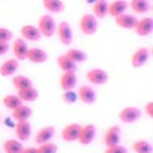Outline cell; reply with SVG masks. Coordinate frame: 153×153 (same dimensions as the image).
<instances>
[{
	"label": "cell",
	"instance_id": "cell-41",
	"mask_svg": "<svg viewBox=\"0 0 153 153\" xmlns=\"http://www.w3.org/2000/svg\"><path fill=\"white\" fill-rule=\"evenodd\" d=\"M151 55L153 56V47H152V50H151Z\"/></svg>",
	"mask_w": 153,
	"mask_h": 153
},
{
	"label": "cell",
	"instance_id": "cell-15",
	"mask_svg": "<svg viewBox=\"0 0 153 153\" xmlns=\"http://www.w3.org/2000/svg\"><path fill=\"white\" fill-rule=\"evenodd\" d=\"M137 22H138V19L136 18L134 15H130V13H126V12L117 16V18H114L116 26L121 27V28H125V30H134Z\"/></svg>",
	"mask_w": 153,
	"mask_h": 153
},
{
	"label": "cell",
	"instance_id": "cell-18",
	"mask_svg": "<svg viewBox=\"0 0 153 153\" xmlns=\"http://www.w3.org/2000/svg\"><path fill=\"white\" fill-rule=\"evenodd\" d=\"M19 69V61L16 58L5 59L0 65V75L1 76H13Z\"/></svg>",
	"mask_w": 153,
	"mask_h": 153
},
{
	"label": "cell",
	"instance_id": "cell-43",
	"mask_svg": "<svg viewBox=\"0 0 153 153\" xmlns=\"http://www.w3.org/2000/svg\"><path fill=\"white\" fill-rule=\"evenodd\" d=\"M148 1H153V0H148Z\"/></svg>",
	"mask_w": 153,
	"mask_h": 153
},
{
	"label": "cell",
	"instance_id": "cell-10",
	"mask_svg": "<svg viewBox=\"0 0 153 153\" xmlns=\"http://www.w3.org/2000/svg\"><path fill=\"white\" fill-rule=\"evenodd\" d=\"M121 141V129L117 125H111L106 129L105 134H103V143L106 146L117 145Z\"/></svg>",
	"mask_w": 153,
	"mask_h": 153
},
{
	"label": "cell",
	"instance_id": "cell-32",
	"mask_svg": "<svg viewBox=\"0 0 153 153\" xmlns=\"http://www.w3.org/2000/svg\"><path fill=\"white\" fill-rule=\"evenodd\" d=\"M58 152V146L55 145L54 143H45L40 144L38 146V153H56Z\"/></svg>",
	"mask_w": 153,
	"mask_h": 153
},
{
	"label": "cell",
	"instance_id": "cell-24",
	"mask_svg": "<svg viewBox=\"0 0 153 153\" xmlns=\"http://www.w3.org/2000/svg\"><path fill=\"white\" fill-rule=\"evenodd\" d=\"M16 94H18V97L22 100V102H34V101H36L38 97H39V93H38V90L35 89L34 86L28 87V89L19 90Z\"/></svg>",
	"mask_w": 153,
	"mask_h": 153
},
{
	"label": "cell",
	"instance_id": "cell-42",
	"mask_svg": "<svg viewBox=\"0 0 153 153\" xmlns=\"http://www.w3.org/2000/svg\"><path fill=\"white\" fill-rule=\"evenodd\" d=\"M151 10H152V11H153V4H152V5H151Z\"/></svg>",
	"mask_w": 153,
	"mask_h": 153
},
{
	"label": "cell",
	"instance_id": "cell-19",
	"mask_svg": "<svg viewBox=\"0 0 153 153\" xmlns=\"http://www.w3.org/2000/svg\"><path fill=\"white\" fill-rule=\"evenodd\" d=\"M27 59H28L31 63H45L46 61L48 59V55L45 50L39 47H30L28 48V53H27Z\"/></svg>",
	"mask_w": 153,
	"mask_h": 153
},
{
	"label": "cell",
	"instance_id": "cell-22",
	"mask_svg": "<svg viewBox=\"0 0 153 153\" xmlns=\"http://www.w3.org/2000/svg\"><path fill=\"white\" fill-rule=\"evenodd\" d=\"M108 8H109L108 0H95L91 4L93 15L97 19H103L105 16H108Z\"/></svg>",
	"mask_w": 153,
	"mask_h": 153
},
{
	"label": "cell",
	"instance_id": "cell-31",
	"mask_svg": "<svg viewBox=\"0 0 153 153\" xmlns=\"http://www.w3.org/2000/svg\"><path fill=\"white\" fill-rule=\"evenodd\" d=\"M132 149L134 153H153V146L146 140H136L132 144Z\"/></svg>",
	"mask_w": 153,
	"mask_h": 153
},
{
	"label": "cell",
	"instance_id": "cell-14",
	"mask_svg": "<svg viewBox=\"0 0 153 153\" xmlns=\"http://www.w3.org/2000/svg\"><path fill=\"white\" fill-rule=\"evenodd\" d=\"M20 34L26 42H38V40L42 38L39 28L36 26H32V24H26L20 28Z\"/></svg>",
	"mask_w": 153,
	"mask_h": 153
},
{
	"label": "cell",
	"instance_id": "cell-6",
	"mask_svg": "<svg viewBox=\"0 0 153 153\" xmlns=\"http://www.w3.org/2000/svg\"><path fill=\"white\" fill-rule=\"evenodd\" d=\"M81 128H82V125L76 124V122L66 125L61 132L62 140L66 141V143H75V141H78L79 133H81Z\"/></svg>",
	"mask_w": 153,
	"mask_h": 153
},
{
	"label": "cell",
	"instance_id": "cell-27",
	"mask_svg": "<svg viewBox=\"0 0 153 153\" xmlns=\"http://www.w3.org/2000/svg\"><path fill=\"white\" fill-rule=\"evenodd\" d=\"M129 7L134 13H146L151 10V3L148 0H130Z\"/></svg>",
	"mask_w": 153,
	"mask_h": 153
},
{
	"label": "cell",
	"instance_id": "cell-9",
	"mask_svg": "<svg viewBox=\"0 0 153 153\" xmlns=\"http://www.w3.org/2000/svg\"><path fill=\"white\" fill-rule=\"evenodd\" d=\"M76 94H78V100L81 101V102L86 103V105H93V103L95 102V100H97V93H95V90L93 89L91 86H87V85L79 86Z\"/></svg>",
	"mask_w": 153,
	"mask_h": 153
},
{
	"label": "cell",
	"instance_id": "cell-25",
	"mask_svg": "<svg viewBox=\"0 0 153 153\" xmlns=\"http://www.w3.org/2000/svg\"><path fill=\"white\" fill-rule=\"evenodd\" d=\"M42 4L51 13H62L65 11V3L62 0H43Z\"/></svg>",
	"mask_w": 153,
	"mask_h": 153
},
{
	"label": "cell",
	"instance_id": "cell-13",
	"mask_svg": "<svg viewBox=\"0 0 153 153\" xmlns=\"http://www.w3.org/2000/svg\"><path fill=\"white\" fill-rule=\"evenodd\" d=\"M28 45L23 38H16L12 43V51L13 55L18 61H26L27 59V53H28Z\"/></svg>",
	"mask_w": 153,
	"mask_h": 153
},
{
	"label": "cell",
	"instance_id": "cell-8",
	"mask_svg": "<svg viewBox=\"0 0 153 153\" xmlns=\"http://www.w3.org/2000/svg\"><path fill=\"white\" fill-rule=\"evenodd\" d=\"M149 56H151V50L146 47H141L133 53L132 58H130V63L134 69H140L148 62Z\"/></svg>",
	"mask_w": 153,
	"mask_h": 153
},
{
	"label": "cell",
	"instance_id": "cell-34",
	"mask_svg": "<svg viewBox=\"0 0 153 153\" xmlns=\"http://www.w3.org/2000/svg\"><path fill=\"white\" fill-rule=\"evenodd\" d=\"M11 39H12V31L5 27H0V42L10 43Z\"/></svg>",
	"mask_w": 153,
	"mask_h": 153
},
{
	"label": "cell",
	"instance_id": "cell-26",
	"mask_svg": "<svg viewBox=\"0 0 153 153\" xmlns=\"http://www.w3.org/2000/svg\"><path fill=\"white\" fill-rule=\"evenodd\" d=\"M56 63H58L59 69L62 70V73H67V71H76V63L71 61L69 56L59 55L58 59H56Z\"/></svg>",
	"mask_w": 153,
	"mask_h": 153
},
{
	"label": "cell",
	"instance_id": "cell-39",
	"mask_svg": "<svg viewBox=\"0 0 153 153\" xmlns=\"http://www.w3.org/2000/svg\"><path fill=\"white\" fill-rule=\"evenodd\" d=\"M4 122H5V125H8V126H11V128H15V124H13V122H11V118L10 117H7V118L4 120Z\"/></svg>",
	"mask_w": 153,
	"mask_h": 153
},
{
	"label": "cell",
	"instance_id": "cell-23",
	"mask_svg": "<svg viewBox=\"0 0 153 153\" xmlns=\"http://www.w3.org/2000/svg\"><path fill=\"white\" fill-rule=\"evenodd\" d=\"M23 149V144L18 138H8L3 143V151L5 153H22Z\"/></svg>",
	"mask_w": 153,
	"mask_h": 153
},
{
	"label": "cell",
	"instance_id": "cell-44",
	"mask_svg": "<svg viewBox=\"0 0 153 153\" xmlns=\"http://www.w3.org/2000/svg\"><path fill=\"white\" fill-rule=\"evenodd\" d=\"M0 121H1V118H0Z\"/></svg>",
	"mask_w": 153,
	"mask_h": 153
},
{
	"label": "cell",
	"instance_id": "cell-2",
	"mask_svg": "<svg viewBox=\"0 0 153 153\" xmlns=\"http://www.w3.org/2000/svg\"><path fill=\"white\" fill-rule=\"evenodd\" d=\"M79 30L82 31V34L87 35H94L98 30V19L95 18L93 13H85L79 19Z\"/></svg>",
	"mask_w": 153,
	"mask_h": 153
},
{
	"label": "cell",
	"instance_id": "cell-37",
	"mask_svg": "<svg viewBox=\"0 0 153 153\" xmlns=\"http://www.w3.org/2000/svg\"><path fill=\"white\" fill-rule=\"evenodd\" d=\"M10 50V45L5 42H0V56L7 54V51Z\"/></svg>",
	"mask_w": 153,
	"mask_h": 153
},
{
	"label": "cell",
	"instance_id": "cell-33",
	"mask_svg": "<svg viewBox=\"0 0 153 153\" xmlns=\"http://www.w3.org/2000/svg\"><path fill=\"white\" fill-rule=\"evenodd\" d=\"M62 100L66 103H74L78 100V94H76V91H74V90H67V91H63Z\"/></svg>",
	"mask_w": 153,
	"mask_h": 153
},
{
	"label": "cell",
	"instance_id": "cell-17",
	"mask_svg": "<svg viewBox=\"0 0 153 153\" xmlns=\"http://www.w3.org/2000/svg\"><path fill=\"white\" fill-rule=\"evenodd\" d=\"M128 8H129V3L126 0H114L109 4L108 15L111 16V18H117V16L126 12Z\"/></svg>",
	"mask_w": 153,
	"mask_h": 153
},
{
	"label": "cell",
	"instance_id": "cell-4",
	"mask_svg": "<svg viewBox=\"0 0 153 153\" xmlns=\"http://www.w3.org/2000/svg\"><path fill=\"white\" fill-rule=\"evenodd\" d=\"M86 79L89 83L95 85V86H101V85H105L109 81V74L106 70L103 69H90L86 73Z\"/></svg>",
	"mask_w": 153,
	"mask_h": 153
},
{
	"label": "cell",
	"instance_id": "cell-38",
	"mask_svg": "<svg viewBox=\"0 0 153 153\" xmlns=\"http://www.w3.org/2000/svg\"><path fill=\"white\" fill-rule=\"evenodd\" d=\"M22 153H38V148H34V146H27V148L23 149Z\"/></svg>",
	"mask_w": 153,
	"mask_h": 153
},
{
	"label": "cell",
	"instance_id": "cell-1",
	"mask_svg": "<svg viewBox=\"0 0 153 153\" xmlns=\"http://www.w3.org/2000/svg\"><path fill=\"white\" fill-rule=\"evenodd\" d=\"M56 26L58 24L55 23V19L53 18V15L50 13H45L39 18V22H38V28H39L42 36L45 38H51L55 35L56 32Z\"/></svg>",
	"mask_w": 153,
	"mask_h": 153
},
{
	"label": "cell",
	"instance_id": "cell-11",
	"mask_svg": "<svg viewBox=\"0 0 153 153\" xmlns=\"http://www.w3.org/2000/svg\"><path fill=\"white\" fill-rule=\"evenodd\" d=\"M13 132H15V136L19 141H27L31 137V124L28 121H18L15 124V128H13Z\"/></svg>",
	"mask_w": 153,
	"mask_h": 153
},
{
	"label": "cell",
	"instance_id": "cell-36",
	"mask_svg": "<svg viewBox=\"0 0 153 153\" xmlns=\"http://www.w3.org/2000/svg\"><path fill=\"white\" fill-rule=\"evenodd\" d=\"M144 110H145V114L148 117H151V118H153V101H151V102H146L145 108H144Z\"/></svg>",
	"mask_w": 153,
	"mask_h": 153
},
{
	"label": "cell",
	"instance_id": "cell-40",
	"mask_svg": "<svg viewBox=\"0 0 153 153\" xmlns=\"http://www.w3.org/2000/svg\"><path fill=\"white\" fill-rule=\"evenodd\" d=\"M86 1H87V3H90V4H93V3H94L95 0H86Z\"/></svg>",
	"mask_w": 153,
	"mask_h": 153
},
{
	"label": "cell",
	"instance_id": "cell-12",
	"mask_svg": "<svg viewBox=\"0 0 153 153\" xmlns=\"http://www.w3.org/2000/svg\"><path fill=\"white\" fill-rule=\"evenodd\" d=\"M134 32L138 36H148L153 32V18L145 16L143 19H138L137 24L134 27Z\"/></svg>",
	"mask_w": 153,
	"mask_h": 153
},
{
	"label": "cell",
	"instance_id": "cell-21",
	"mask_svg": "<svg viewBox=\"0 0 153 153\" xmlns=\"http://www.w3.org/2000/svg\"><path fill=\"white\" fill-rule=\"evenodd\" d=\"M32 116V109L28 105L22 103L20 106H18L16 109L12 110V118L15 122L18 121H28V118Z\"/></svg>",
	"mask_w": 153,
	"mask_h": 153
},
{
	"label": "cell",
	"instance_id": "cell-7",
	"mask_svg": "<svg viewBox=\"0 0 153 153\" xmlns=\"http://www.w3.org/2000/svg\"><path fill=\"white\" fill-rule=\"evenodd\" d=\"M95 133H97V128H95L94 124L82 125L81 133H79V137H78V143L81 145H90L95 137Z\"/></svg>",
	"mask_w": 153,
	"mask_h": 153
},
{
	"label": "cell",
	"instance_id": "cell-16",
	"mask_svg": "<svg viewBox=\"0 0 153 153\" xmlns=\"http://www.w3.org/2000/svg\"><path fill=\"white\" fill-rule=\"evenodd\" d=\"M76 85V71H67L62 73L61 78H59V86L63 91L67 90H74Z\"/></svg>",
	"mask_w": 153,
	"mask_h": 153
},
{
	"label": "cell",
	"instance_id": "cell-29",
	"mask_svg": "<svg viewBox=\"0 0 153 153\" xmlns=\"http://www.w3.org/2000/svg\"><path fill=\"white\" fill-rule=\"evenodd\" d=\"M66 56H69L70 59H71L74 63H83V62L87 61V54L85 53V51L79 50V48H69V50L66 51V54H65Z\"/></svg>",
	"mask_w": 153,
	"mask_h": 153
},
{
	"label": "cell",
	"instance_id": "cell-3",
	"mask_svg": "<svg viewBox=\"0 0 153 153\" xmlns=\"http://www.w3.org/2000/svg\"><path fill=\"white\" fill-rule=\"evenodd\" d=\"M141 116H143L141 109H138L137 106H126V108L121 109L118 113L120 120L124 124H134L141 118Z\"/></svg>",
	"mask_w": 153,
	"mask_h": 153
},
{
	"label": "cell",
	"instance_id": "cell-20",
	"mask_svg": "<svg viewBox=\"0 0 153 153\" xmlns=\"http://www.w3.org/2000/svg\"><path fill=\"white\" fill-rule=\"evenodd\" d=\"M54 134H55V129L54 126L48 125V126H43L38 130V133L35 134V141H36L38 145L40 144H45V143H50L53 140Z\"/></svg>",
	"mask_w": 153,
	"mask_h": 153
},
{
	"label": "cell",
	"instance_id": "cell-28",
	"mask_svg": "<svg viewBox=\"0 0 153 153\" xmlns=\"http://www.w3.org/2000/svg\"><path fill=\"white\" fill-rule=\"evenodd\" d=\"M12 85L16 90H23V89H28V87H32L34 83L26 75H13L12 76Z\"/></svg>",
	"mask_w": 153,
	"mask_h": 153
},
{
	"label": "cell",
	"instance_id": "cell-5",
	"mask_svg": "<svg viewBox=\"0 0 153 153\" xmlns=\"http://www.w3.org/2000/svg\"><path fill=\"white\" fill-rule=\"evenodd\" d=\"M56 35L59 42L63 46H70L73 43V30L67 22H61L56 26Z\"/></svg>",
	"mask_w": 153,
	"mask_h": 153
},
{
	"label": "cell",
	"instance_id": "cell-30",
	"mask_svg": "<svg viewBox=\"0 0 153 153\" xmlns=\"http://www.w3.org/2000/svg\"><path fill=\"white\" fill-rule=\"evenodd\" d=\"M1 102H3V105H4L5 108H7L8 110H11V111L23 103L20 98L18 97V94H7V95H4L3 100H1Z\"/></svg>",
	"mask_w": 153,
	"mask_h": 153
},
{
	"label": "cell",
	"instance_id": "cell-35",
	"mask_svg": "<svg viewBox=\"0 0 153 153\" xmlns=\"http://www.w3.org/2000/svg\"><path fill=\"white\" fill-rule=\"evenodd\" d=\"M103 153H128V149L125 148V146H122L121 144H117V145L106 146Z\"/></svg>",
	"mask_w": 153,
	"mask_h": 153
}]
</instances>
